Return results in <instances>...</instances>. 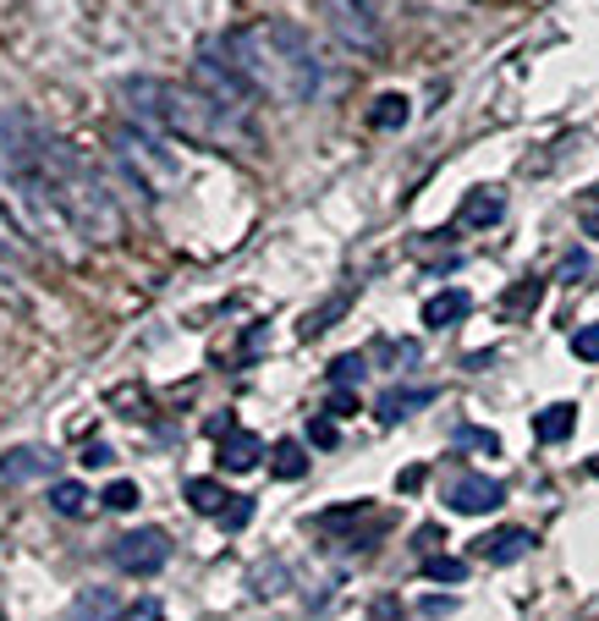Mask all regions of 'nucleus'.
Listing matches in <instances>:
<instances>
[{
	"label": "nucleus",
	"instance_id": "10",
	"mask_svg": "<svg viewBox=\"0 0 599 621\" xmlns=\"http://www.w3.org/2000/svg\"><path fill=\"white\" fill-rule=\"evenodd\" d=\"M215 463L226 467V473H248V467L265 463V446H259V435H248V429H231V435H220V452H215Z\"/></svg>",
	"mask_w": 599,
	"mask_h": 621
},
{
	"label": "nucleus",
	"instance_id": "15",
	"mask_svg": "<svg viewBox=\"0 0 599 621\" xmlns=\"http://www.w3.org/2000/svg\"><path fill=\"white\" fill-rule=\"evenodd\" d=\"M424 402H435V385H419V391H385V396H380V424H396V418L419 413Z\"/></svg>",
	"mask_w": 599,
	"mask_h": 621
},
{
	"label": "nucleus",
	"instance_id": "11",
	"mask_svg": "<svg viewBox=\"0 0 599 621\" xmlns=\"http://www.w3.org/2000/svg\"><path fill=\"white\" fill-rule=\"evenodd\" d=\"M50 467H55V457H50V452L17 446V452H6V457H0V478H6V484H28V478H44Z\"/></svg>",
	"mask_w": 599,
	"mask_h": 621
},
{
	"label": "nucleus",
	"instance_id": "31",
	"mask_svg": "<svg viewBox=\"0 0 599 621\" xmlns=\"http://www.w3.org/2000/svg\"><path fill=\"white\" fill-rule=\"evenodd\" d=\"M0 253H11V259L22 253V242L11 237V220H6V215H0Z\"/></svg>",
	"mask_w": 599,
	"mask_h": 621
},
{
	"label": "nucleus",
	"instance_id": "27",
	"mask_svg": "<svg viewBox=\"0 0 599 621\" xmlns=\"http://www.w3.org/2000/svg\"><path fill=\"white\" fill-rule=\"evenodd\" d=\"M220 522H226V528H248V522H254V500H248V495H237V500L220 511Z\"/></svg>",
	"mask_w": 599,
	"mask_h": 621
},
{
	"label": "nucleus",
	"instance_id": "28",
	"mask_svg": "<svg viewBox=\"0 0 599 621\" xmlns=\"http://www.w3.org/2000/svg\"><path fill=\"white\" fill-rule=\"evenodd\" d=\"M352 413H358V396H352V391L341 385V391L330 396V418H352Z\"/></svg>",
	"mask_w": 599,
	"mask_h": 621
},
{
	"label": "nucleus",
	"instance_id": "29",
	"mask_svg": "<svg viewBox=\"0 0 599 621\" xmlns=\"http://www.w3.org/2000/svg\"><path fill=\"white\" fill-rule=\"evenodd\" d=\"M583 270H589V253H567L561 259V281H583Z\"/></svg>",
	"mask_w": 599,
	"mask_h": 621
},
{
	"label": "nucleus",
	"instance_id": "13",
	"mask_svg": "<svg viewBox=\"0 0 599 621\" xmlns=\"http://www.w3.org/2000/svg\"><path fill=\"white\" fill-rule=\"evenodd\" d=\"M572 429H578V407H572V402H550V407H545V413L534 418V435H539L545 446L567 441Z\"/></svg>",
	"mask_w": 599,
	"mask_h": 621
},
{
	"label": "nucleus",
	"instance_id": "2",
	"mask_svg": "<svg viewBox=\"0 0 599 621\" xmlns=\"http://www.w3.org/2000/svg\"><path fill=\"white\" fill-rule=\"evenodd\" d=\"M127 105L138 111V127L204 144V149H242L254 138V122L226 111L193 83H165V77H138L127 83Z\"/></svg>",
	"mask_w": 599,
	"mask_h": 621
},
{
	"label": "nucleus",
	"instance_id": "12",
	"mask_svg": "<svg viewBox=\"0 0 599 621\" xmlns=\"http://www.w3.org/2000/svg\"><path fill=\"white\" fill-rule=\"evenodd\" d=\"M467 313H473V298L451 287V292H435V298L424 303V324H430V330H451V324H462Z\"/></svg>",
	"mask_w": 599,
	"mask_h": 621
},
{
	"label": "nucleus",
	"instance_id": "14",
	"mask_svg": "<svg viewBox=\"0 0 599 621\" xmlns=\"http://www.w3.org/2000/svg\"><path fill=\"white\" fill-rule=\"evenodd\" d=\"M66 621H122V600L111 589H89V594H78V606L66 611Z\"/></svg>",
	"mask_w": 599,
	"mask_h": 621
},
{
	"label": "nucleus",
	"instance_id": "5",
	"mask_svg": "<svg viewBox=\"0 0 599 621\" xmlns=\"http://www.w3.org/2000/svg\"><path fill=\"white\" fill-rule=\"evenodd\" d=\"M319 17L347 50H380V17L369 0H319Z\"/></svg>",
	"mask_w": 599,
	"mask_h": 621
},
{
	"label": "nucleus",
	"instance_id": "3",
	"mask_svg": "<svg viewBox=\"0 0 599 621\" xmlns=\"http://www.w3.org/2000/svg\"><path fill=\"white\" fill-rule=\"evenodd\" d=\"M116 159H122V170L138 182V187H149V193H165L171 182H176V159L171 149L159 144V133L154 127H116Z\"/></svg>",
	"mask_w": 599,
	"mask_h": 621
},
{
	"label": "nucleus",
	"instance_id": "1",
	"mask_svg": "<svg viewBox=\"0 0 599 621\" xmlns=\"http://www.w3.org/2000/svg\"><path fill=\"white\" fill-rule=\"evenodd\" d=\"M220 55L248 77L254 94H265L276 105H308L319 94V83H324L313 39L287 17H259V22L231 28L220 39Z\"/></svg>",
	"mask_w": 599,
	"mask_h": 621
},
{
	"label": "nucleus",
	"instance_id": "32",
	"mask_svg": "<svg viewBox=\"0 0 599 621\" xmlns=\"http://www.w3.org/2000/svg\"><path fill=\"white\" fill-rule=\"evenodd\" d=\"M589 237H599V215H589Z\"/></svg>",
	"mask_w": 599,
	"mask_h": 621
},
{
	"label": "nucleus",
	"instance_id": "20",
	"mask_svg": "<svg viewBox=\"0 0 599 621\" xmlns=\"http://www.w3.org/2000/svg\"><path fill=\"white\" fill-rule=\"evenodd\" d=\"M456 446L462 452H478V457H500V435L495 429H478V424H462L456 429Z\"/></svg>",
	"mask_w": 599,
	"mask_h": 621
},
{
	"label": "nucleus",
	"instance_id": "18",
	"mask_svg": "<svg viewBox=\"0 0 599 621\" xmlns=\"http://www.w3.org/2000/svg\"><path fill=\"white\" fill-rule=\"evenodd\" d=\"M270 473H276V478H302V473H308V452H302L298 441L270 446Z\"/></svg>",
	"mask_w": 599,
	"mask_h": 621
},
{
	"label": "nucleus",
	"instance_id": "16",
	"mask_svg": "<svg viewBox=\"0 0 599 621\" xmlns=\"http://www.w3.org/2000/svg\"><path fill=\"white\" fill-rule=\"evenodd\" d=\"M187 506L204 511V517H220V511L231 506V495H226L220 478H193V484H187Z\"/></svg>",
	"mask_w": 599,
	"mask_h": 621
},
{
	"label": "nucleus",
	"instance_id": "7",
	"mask_svg": "<svg viewBox=\"0 0 599 621\" xmlns=\"http://www.w3.org/2000/svg\"><path fill=\"white\" fill-rule=\"evenodd\" d=\"M500 500H506L500 478H484V473H456L446 484V506L462 511V517H484V511H495Z\"/></svg>",
	"mask_w": 599,
	"mask_h": 621
},
{
	"label": "nucleus",
	"instance_id": "30",
	"mask_svg": "<svg viewBox=\"0 0 599 621\" xmlns=\"http://www.w3.org/2000/svg\"><path fill=\"white\" fill-rule=\"evenodd\" d=\"M83 467H111V446L105 441H89L83 446Z\"/></svg>",
	"mask_w": 599,
	"mask_h": 621
},
{
	"label": "nucleus",
	"instance_id": "9",
	"mask_svg": "<svg viewBox=\"0 0 599 621\" xmlns=\"http://www.w3.org/2000/svg\"><path fill=\"white\" fill-rule=\"evenodd\" d=\"M534 550V534L528 528H500V534H484L478 539V556L489 561V567H512V561H523Z\"/></svg>",
	"mask_w": 599,
	"mask_h": 621
},
{
	"label": "nucleus",
	"instance_id": "22",
	"mask_svg": "<svg viewBox=\"0 0 599 621\" xmlns=\"http://www.w3.org/2000/svg\"><path fill=\"white\" fill-rule=\"evenodd\" d=\"M539 292H545V276H534V281H523V287H512L500 309H506V313H523V309H528V303H539Z\"/></svg>",
	"mask_w": 599,
	"mask_h": 621
},
{
	"label": "nucleus",
	"instance_id": "6",
	"mask_svg": "<svg viewBox=\"0 0 599 621\" xmlns=\"http://www.w3.org/2000/svg\"><path fill=\"white\" fill-rule=\"evenodd\" d=\"M111 561L127 572V578H154L165 561H171V534L165 528H133L111 545Z\"/></svg>",
	"mask_w": 599,
	"mask_h": 621
},
{
	"label": "nucleus",
	"instance_id": "33",
	"mask_svg": "<svg viewBox=\"0 0 599 621\" xmlns=\"http://www.w3.org/2000/svg\"><path fill=\"white\" fill-rule=\"evenodd\" d=\"M589 467H595V473H599V457H595V463H589Z\"/></svg>",
	"mask_w": 599,
	"mask_h": 621
},
{
	"label": "nucleus",
	"instance_id": "24",
	"mask_svg": "<svg viewBox=\"0 0 599 621\" xmlns=\"http://www.w3.org/2000/svg\"><path fill=\"white\" fill-rule=\"evenodd\" d=\"M363 369H369V363H363L358 352H347V358L330 363V380H335V385H352V380H363Z\"/></svg>",
	"mask_w": 599,
	"mask_h": 621
},
{
	"label": "nucleus",
	"instance_id": "26",
	"mask_svg": "<svg viewBox=\"0 0 599 621\" xmlns=\"http://www.w3.org/2000/svg\"><path fill=\"white\" fill-rule=\"evenodd\" d=\"M572 352H578L583 363H599V324H583V330L572 335Z\"/></svg>",
	"mask_w": 599,
	"mask_h": 621
},
{
	"label": "nucleus",
	"instance_id": "23",
	"mask_svg": "<svg viewBox=\"0 0 599 621\" xmlns=\"http://www.w3.org/2000/svg\"><path fill=\"white\" fill-rule=\"evenodd\" d=\"M138 500H144V495H138V484H127V478H116V484L105 489V506H111V511H133Z\"/></svg>",
	"mask_w": 599,
	"mask_h": 621
},
{
	"label": "nucleus",
	"instance_id": "17",
	"mask_svg": "<svg viewBox=\"0 0 599 621\" xmlns=\"http://www.w3.org/2000/svg\"><path fill=\"white\" fill-rule=\"evenodd\" d=\"M407 94H380L374 105H369V127H380V133H396L402 122H407Z\"/></svg>",
	"mask_w": 599,
	"mask_h": 621
},
{
	"label": "nucleus",
	"instance_id": "25",
	"mask_svg": "<svg viewBox=\"0 0 599 621\" xmlns=\"http://www.w3.org/2000/svg\"><path fill=\"white\" fill-rule=\"evenodd\" d=\"M308 441H313L319 452H335V441H341V435H335V418H330V413H319V418L308 424Z\"/></svg>",
	"mask_w": 599,
	"mask_h": 621
},
{
	"label": "nucleus",
	"instance_id": "21",
	"mask_svg": "<svg viewBox=\"0 0 599 621\" xmlns=\"http://www.w3.org/2000/svg\"><path fill=\"white\" fill-rule=\"evenodd\" d=\"M424 578H430V583H462L467 567H462L456 556H430V561H424Z\"/></svg>",
	"mask_w": 599,
	"mask_h": 621
},
{
	"label": "nucleus",
	"instance_id": "19",
	"mask_svg": "<svg viewBox=\"0 0 599 621\" xmlns=\"http://www.w3.org/2000/svg\"><path fill=\"white\" fill-rule=\"evenodd\" d=\"M50 506H55L61 517H83V511H89V489L72 484V478H61V484L50 489Z\"/></svg>",
	"mask_w": 599,
	"mask_h": 621
},
{
	"label": "nucleus",
	"instance_id": "8",
	"mask_svg": "<svg viewBox=\"0 0 599 621\" xmlns=\"http://www.w3.org/2000/svg\"><path fill=\"white\" fill-rule=\"evenodd\" d=\"M506 215V198H500V187H473L467 198H462V209H456V226H467V231H484V226H495Z\"/></svg>",
	"mask_w": 599,
	"mask_h": 621
},
{
	"label": "nucleus",
	"instance_id": "4",
	"mask_svg": "<svg viewBox=\"0 0 599 621\" xmlns=\"http://www.w3.org/2000/svg\"><path fill=\"white\" fill-rule=\"evenodd\" d=\"M193 89H204L209 100H220V105H226V111H237V116H248V105H254L248 77L220 55V44H215V50H204V55L193 61Z\"/></svg>",
	"mask_w": 599,
	"mask_h": 621
}]
</instances>
